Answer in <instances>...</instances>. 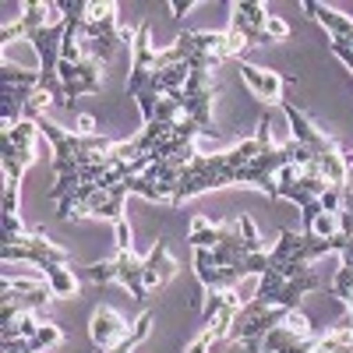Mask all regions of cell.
I'll list each match as a JSON object with an SVG mask.
<instances>
[{
    "label": "cell",
    "instance_id": "30bf717a",
    "mask_svg": "<svg viewBox=\"0 0 353 353\" xmlns=\"http://www.w3.org/2000/svg\"><path fill=\"white\" fill-rule=\"evenodd\" d=\"M230 57L241 61L244 46H265V43H286L290 39V25L276 14L265 11V4H254V0H233L230 4Z\"/></svg>",
    "mask_w": 353,
    "mask_h": 353
},
{
    "label": "cell",
    "instance_id": "cb8c5ba5",
    "mask_svg": "<svg viewBox=\"0 0 353 353\" xmlns=\"http://www.w3.org/2000/svg\"><path fill=\"white\" fill-rule=\"evenodd\" d=\"M78 131H81V134H99V131H96V121H92V117H81V121H78Z\"/></svg>",
    "mask_w": 353,
    "mask_h": 353
},
{
    "label": "cell",
    "instance_id": "7a4b0ae2",
    "mask_svg": "<svg viewBox=\"0 0 353 353\" xmlns=\"http://www.w3.org/2000/svg\"><path fill=\"white\" fill-rule=\"evenodd\" d=\"M293 163L290 145L272 141V124L269 117H261L251 138L237 141L233 149L223 152H198L176 176V191H173V209L184 205L188 198H198L205 191L216 188H258L261 194L276 198V173Z\"/></svg>",
    "mask_w": 353,
    "mask_h": 353
},
{
    "label": "cell",
    "instance_id": "9a60e30c",
    "mask_svg": "<svg viewBox=\"0 0 353 353\" xmlns=\"http://www.w3.org/2000/svg\"><path fill=\"white\" fill-rule=\"evenodd\" d=\"M103 71H106V64L92 61V57L74 61V64H71V61H61V85H64L71 106H74V99L85 96V92H99V88H103Z\"/></svg>",
    "mask_w": 353,
    "mask_h": 353
},
{
    "label": "cell",
    "instance_id": "2e32d148",
    "mask_svg": "<svg viewBox=\"0 0 353 353\" xmlns=\"http://www.w3.org/2000/svg\"><path fill=\"white\" fill-rule=\"evenodd\" d=\"M237 71H241V78L248 81V88L254 92V99H261V103H283L286 88H293V78H290V74L265 71V68H254V64H248V61H237Z\"/></svg>",
    "mask_w": 353,
    "mask_h": 353
},
{
    "label": "cell",
    "instance_id": "ffe728a7",
    "mask_svg": "<svg viewBox=\"0 0 353 353\" xmlns=\"http://www.w3.org/2000/svg\"><path fill=\"white\" fill-rule=\"evenodd\" d=\"M152 321H156V314L152 311H145L138 321H134V329H131V336H124L117 346H110V350H96V353H134V346L141 343V339H149V329H152Z\"/></svg>",
    "mask_w": 353,
    "mask_h": 353
},
{
    "label": "cell",
    "instance_id": "d6986e66",
    "mask_svg": "<svg viewBox=\"0 0 353 353\" xmlns=\"http://www.w3.org/2000/svg\"><path fill=\"white\" fill-rule=\"evenodd\" d=\"M304 11H307L314 21H321V25L329 28L332 43L353 46V18H346L343 11H336V8H329V4H318V0H304Z\"/></svg>",
    "mask_w": 353,
    "mask_h": 353
},
{
    "label": "cell",
    "instance_id": "e0dca14e",
    "mask_svg": "<svg viewBox=\"0 0 353 353\" xmlns=\"http://www.w3.org/2000/svg\"><path fill=\"white\" fill-rule=\"evenodd\" d=\"M131 329H134V325H128V318H121L110 304H99V307L92 311V318H88V339H92L96 350L117 346L124 336H131Z\"/></svg>",
    "mask_w": 353,
    "mask_h": 353
},
{
    "label": "cell",
    "instance_id": "6da1fadb",
    "mask_svg": "<svg viewBox=\"0 0 353 353\" xmlns=\"http://www.w3.org/2000/svg\"><path fill=\"white\" fill-rule=\"evenodd\" d=\"M350 233H353V216H346V212H339V233L336 237L279 230V241L269 251V265H265V272H261V286L237 311L226 339L244 346V353H251L265 332H272L293 311H301V297L321 286V279L311 269V261L329 254V251H343Z\"/></svg>",
    "mask_w": 353,
    "mask_h": 353
},
{
    "label": "cell",
    "instance_id": "5bb4252c",
    "mask_svg": "<svg viewBox=\"0 0 353 353\" xmlns=\"http://www.w3.org/2000/svg\"><path fill=\"white\" fill-rule=\"evenodd\" d=\"M53 301V290L50 283L43 279H11L4 276V297H0V325L18 314H28V311H43L46 304Z\"/></svg>",
    "mask_w": 353,
    "mask_h": 353
},
{
    "label": "cell",
    "instance_id": "8992f818",
    "mask_svg": "<svg viewBox=\"0 0 353 353\" xmlns=\"http://www.w3.org/2000/svg\"><path fill=\"white\" fill-rule=\"evenodd\" d=\"M283 113L293 128V138L286 141L290 152H293V166H307V170H318L329 176L332 188H343L346 191V152L339 145L321 131L304 110H297V103L283 96Z\"/></svg>",
    "mask_w": 353,
    "mask_h": 353
},
{
    "label": "cell",
    "instance_id": "8fae6325",
    "mask_svg": "<svg viewBox=\"0 0 353 353\" xmlns=\"http://www.w3.org/2000/svg\"><path fill=\"white\" fill-rule=\"evenodd\" d=\"M332 191L329 176L318 173V170H307V166H283L276 173V198H286V201H297L301 205V216H304V226L301 233H311L318 216L325 212V194Z\"/></svg>",
    "mask_w": 353,
    "mask_h": 353
},
{
    "label": "cell",
    "instance_id": "52a82bcc",
    "mask_svg": "<svg viewBox=\"0 0 353 353\" xmlns=\"http://www.w3.org/2000/svg\"><path fill=\"white\" fill-rule=\"evenodd\" d=\"M36 121L0 124V166H4V198H0V226L4 233H21L18 219V191L21 176L36 159Z\"/></svg>",
    "mask_w": 353,
    "mask_h": 353
},
{
    "label": "cell",
    "instance_id": "5b68a950",
    "mask_svg": "<svg viewBox=\"0 0 353 353\" xmlns=\"http://www.w3.org/2000/svg\"><path fill=\"white\" fill-rule=\"evenodd\" d=\"M0 258L4 265L11 261H25L36 265L46 276L53 297H78V276L71 269V251H64L61 244H53L43 230H21V233H4V244H0Z\"/></svg>",
    "mask_w": 353,
    "mask_h": 353
},
{
    "label": "cell",
    "instance_id": "7402d4cb",
    "mask_svg": "<svg viewBox=\"0 0 353 353\" xmlns=\"http://www.w3.org/2000/svg\"><path fill=\"white\" fill-rule=\"evenodd\" d=\"M329 50L339 57V61H343L350 71H353V46H346V43H332V39H329Z\"/></svg>",
    "mask_w": 353,
    "mask_h": 353
},
{
    "label": "cell",
    "instance_id": "7c38bea8",
    "mask_svg": "<svg viewBox=\"0 0 353 353\" xmlns=\"http://www.w3.org/2000/svg\"><path fill=\"white\" fill-rule=\"evenodd\" d=\"M88 279L92 283H121L131 290V297L138 304L149 301V290H145V258H134V251H117L106 261H92L88 265Z\"/></svg>",
    "mask_w": 353,
    "mask_h": 353
},
{
    "label": "cell",
    "instance_id": "603a6c76",
    "mask_svg": "<svg viewBox=\"0 0 353 353\" xmlns=\"http://www.w3.org/2000/svg\"><path fill=\"white\" fill-rule=\"evenodd\" d=\"M191 8H194L191 0H170V11H173V18H184Z\"/></svg>",
    "mask_w": 353,
    "mask_h": 353
},
{
    "label": "cell",
    "instance_id": "44dd1931",
    "mask_svg": "<svg viewBox=\"0 0 353 353\" xmlns=\"http://www.w3.org/2000/svg\"><path fill=\"white\" fill-rule=\"evenodd\" d=\"M113 226H117V251H131V226H128V219L113 223Z\"/></svg>",
    "mask_w": 353,
    "mask_h": 353
},
{
    "label": "cell",
    "instance_id": "9c48e42d",
    "mask_svg": "<svg viewBox=\"0 0 353 353\" xmlns=\"http://www.w3.org/2000/svg\"><path fill=\"white\" fill-rule=\"evenodd\" d=\"M117 0H85V11H81V21H78V43L85 50V57L106 64L113 61L117 46H131L134 43V32H124L117 28Z\"/></svg>",
    "mask_w": 353,
    "mask_h": 353
},
{
    "label": "cell",
    "instance_id": "277c9868",
    "mask_svg": "<svg viewBox=\"0 0 353 353\" xmlns=\"http://www.w3.org/2000/svg\"><path fill=\"white\" fill-rule=\"evenodd\" d=\"M21 18L14 25H4L0 28V43H11L18 36H25L32 43L36 57H39V81H43V92L53 99V106H64L71 110V99L61 85V46H64V36H68V18L61 21H46V11L50 4L43 0H28L21 4Z\"/></svg>",
    "mask_w": 353,
    "mask_h": 353
},
{
    "label": "cell",
    "instance_id": "4fadbf2b",
    "mask_svg": "<svg viewBox=\"0 0 353 353\" xmlns=\"http://www.w3.org/2000/svg\"><path fill=\"white\" fill-rule=\"evenodd\" d=\"M0 81H4V110H0V124H18L25 121V106L32 103L36 92H43L39 71H21L4 64L0 71Z\"/></svg>",
    "mask_w": 353,
    "mask_h": 353
},
{
    "label": "cell",
    "instance_id": "3957f363",
    "mask_svg": "<svg viewBox=\"0 0 353 353\" xmlns=\"http://www.w3.org/2000/svg\"><path fill=\"white\" fill-rule=\"evenodd\" d=\"M188 244L194 248V276L205 297L233 290L251 272L261 276L265 265H269V251L261 248V233L251 216L216 226L205 216H194Z\"/></svg>",
    "mask_w": 353,
    "mask_h": 353
},
{
    "label": "cell",
    "instance_id": "ba28073f",
    "mask_svg": "<svg viewBox=\"0 0 353 353\" xmlns=\"http://www.w3.org/2000/svg\"><path fill=\"white\" fill-rule=\"evenodd\" d=\"M36 128L39 134L50 138L53 145V170H57V181H71L81 170H88L92 163H99L110 149H113V138L106 134H81V131H64L61 124L46 121V117H36Z\"/></svg>",
    "mask_w": 353,
    "mask_h": 353
},
{
    "label": "cell",
    "instance_id": "ac0fdd59",
    "mask_svg": "<svg viewBox=\"0 0 353 353\" xmlns=\"http://www.w3.org/2000/svg\"><path fill=\"white\" fill-rule=\"evenodd\" d=\"M176 269H181V265L173 261V254L166 248V237H159L156 248L149 251V258H145V290H149V297L176 276Z\"/></svg>",
    "mask_w": 353,
    "mask_h": 353
}]
</instances>
